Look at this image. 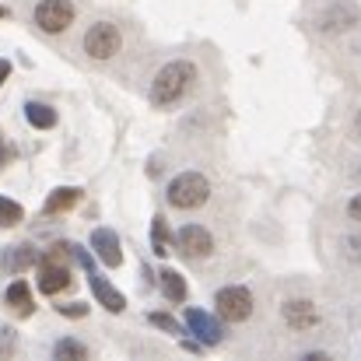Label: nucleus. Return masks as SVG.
I'll return each instance as SVG.
<instances>
[{
	"label": "nucleus",
	"mask_w": 361,
	"mask_h": 361,
	"mask_svg": "<svg viewBox=\"0 0 361 361\" xmlns=\"http://www.w3.org/2000/svg\"><path fill=\"white\" fill-rule=\"evenodd\" d=\"M14 351H18V334L14 330H0V358H7Z\"/></svg>",
	"instance_id": "obj_21"
},
{
	"label": "nucleus",
	"mask_w": 361,
	"mask_h": 361,
	"mask_svg": "<svg viewBox=\"0 0 361 361\" xmlns=\"http://www.w3.org/2000/svg\"><path fill=\"white\" fill-rule=\"evenodd\" d=\"M355 130H358V133H361V113H358V120H355Z\"/></svg>",
	"instance_id": "obj_26"
},
{
	"label": "nucleus",
	"mask_w": 361,
	"mask_h": 361,
	"mask_svg": "<svg viewBox=\"0 0 361 361\" xmlns=\"http://www.w3.org/2000/svg\"><path fill=\"white\" fill-rule=\"evenodd\" d=\"M21 221H25V207H21L18 200L0 197V225H4V228H14V225H21Z\"/></svg>",
	"instance_id": "obj_19"
},
{
	"label": "nucleus",
	"mask_w": 361,
	"mask_h": 361,
	"mask_svg": "<svg viewBox=\"0 0 361 361\" xmlns=\"http://www.w3.org/2000/svg\"><path fill=\"white\" fill-rule=\"evenodd\" d=\"M151 249H154V256H169L176 249V235H169V225L161 214H154V221H151Z\"/></svg>",
	"instance_id": "obj_16"
},
{
	"label": "nucleus",
	"mask_w": 361,
	"mask_h": 361,
	"mask_svg": "<svg viewBox=\"0 0 361 361\" xmlns=\"http://www.w3.org/2000/svg\"><path fill=\"white\" fill-rule=\"evenodd\" d=\"M211 200V183L200 172H183L169 183V204L179 211H197Z\"/></svg>",
	"instance_id": "obj_2"
},
{
	"label": "nucleus",
	"mask_w": 361,
	"mask_h": 361,
	"mask_svg": "<svg viewBox=\"0 0 361 361\" xmlns=\"http://www.w3.org/2000/svg\"><path fill=\"white\" fill-rule=\"evenodd\" d=\"M53 358L56 361H85L88 358V348H85L81 341H74V337H63V341L53 344Z\"/></svg>",
	"instance_id": "obj_18"
},
{
	"label": "nucleus",
	"mask_w": 361,
	"mask_h": 361,
	"mask_svg": "<svg viewBox=\"0 0 361 361\" xmlns=\"http://www.w3.org/2000/svg\"><path fill=\"white\" fill-rule=\"evenodd\" d=\"M7 161V147H4V137H0V165Z\"/></svg>",
	"instance_id": "obj_25"
},
{
	"label": "nucleus",
	"mask_w": 361,
	"mask_h": 361,
	"mask_svg": "<svg viewBox=\"0 0 361 361\" xmlns=\"http://www.w3.org/2000/svg\"><path fill=\"white\" fill-rule=\"evenodd\" d=\"M284 319H288V326L291 330H309V326H316L319 323V312H316V305L312 302H305V298H295V302H284Z\"/></svg>",
	"instance_id": "obj_10"
},
{
	"label": "nucleus",
	"mask_w": 361,
	"mask_h": 361,
	"mask_svg": "<svg viewBox=\"0 0 361 361\" xmlns=\"http://www.w3.org/2000/svg\"><path fill=\"white\" fill-rule=\"evenodd\" d=\"M7 78H11V63H7V60H0V85H4Z\"/></svg>",
	"instance_id": "obj_24"
},
{
	"label": "nucleus",
	"mask_w": 361,
	"mask_h": 361,
	"mask_svg": "<svg viewBox=\"0 0 361 361\" xmlns=\"http://www.w3.org/2000/svg\"><path fill=\"white\" fill-rule=\"evenodd\" d=\"M81 200V190L78 186H63V190H53L49 193V200H46V214H63V211H71L74 204Z\"/></svg>",
	"instance_id": "obj_15"
},
{
	"label": "nucleus",
	"mask_w": 361,
	"mask_h": 361,
	"mask_svg": "<svg viewBox=\"0 0 361 361\" xmlns=\"http://www.w3.org/2000/svg\"><path fill=\"white\" fill-rule=\"evenodd\" d=\"M4 302H7L11 309H18V316H28V312H32V291H28V281L18 277L14 284H7Z\"/></svg>",
	"instance_id": "obj_14"
},
{
	"label": "nucleus",
	"mask_w": 361,
	"mask_h": 361,
	"mask_svg": "<svg viewBox=\"0 0 361 361\" xmlns=\"http://www.w3.org/2000/svg\"><path fill=\"white\" fill-rule=\"evenodd\" d=\"M193 81H197V67L190 60H172V63H165L154 74V81H151V102L154 106H176L193 88Z\"/></svg>",
	"instance_id": "obj_1"
},
{
	"label": "nucleus",
	"mask_w": 361,
	"mask_h": 361,
	"mask_svg": "<svg viewBox=\"0 0 361 361\" xmlns=\"http://www.w3.org/2000/svg\"><path fill=\"white\" fill-rule=\"evenodd\" d=\"M35 25L46 35H60L74 25V4L71 0H42L35 7Z\"/></svg>",
	"instance_id": "obj_5"
},
{
	"label": "nucleus",
	"mask_w": 361,
	"mask_h": 361,
	"mask_svg": "<svg viewBox=\"0 0 361 361\" xmlns=\"http://www.w3.org/2000/svg\"><path fill=\"white\" fill-rule=\"evenodd\" d=\"M123 46V35L116 25H109V21H95L88 32H85V53L92 56V60H109V56H116Z\"/></svg>",
	"instance_id": "obj_3"
},
{
	"label": "nucleus",
	"mask_w": 361,
	"mask_h": 361,
	"mask_svg": "<svg viewBox=\"0 0 361 361\" xmlns=\"http://www.w3.org/2000/svg\"><path fill=\"white\" fill-rule=\"evenodd\" d=\"M25 120L32 123L35 130H53L56 126V109L46 102H28L25 106Z\"/></svg>",
	"instance_id": "obj_17"
},
{
	"label": "nucleus",
	"mask_w": 361,
	"mask_h": 361,
	"mask_svg": "<svg viewBox=\"0 0 361 361\" xmlns=\"http://www.w3.org/2000/svg\"><path fill=\"white\" fill-rule=\"evenodd\" d=\"M4 14H7V11H4V7H0V18H4Z\"/></svg>",
	"instance_id": "obj_27"
},
{
	"label": "nucleus",
	"mask_w": 361,
	"mask_h": 361,
	"mask_svg": "<svg viewBox=\"0 0 361 361\" xmlns=\"http://www.w3.org/2000/svg\"><path fill=\"white\" fill-rule=\"evenodd\" d=\"M214 305H218V316L228 319V323H245L252 316V295L242 288V284H228L214 295Z\"/></svg>",
	"instance_id": "obj_4"
},
{
	"label": "nucleus",
	"mask_w": 361,
	"mask_h": 361,
	"mask_svg": "<svg viewBox=\"0 0 361 361\" xmlns=\"http://www.w3.org/2000/svg\"><path fill=\"white\" fill-rule=\"evenodd\" d=\"M147 323H151V326H158V330H165V334H183V326H179L172 316H165V312H151V316H147Z\"/></svg>",
	"instance_id": "obj_20"
},
{
	"label": "nucleus",
	"mask_w": 361,
	"mask_h": 361,
	"mask_svg": "<svg viewBox=\"0 0 361 361\" xmlns=\"http://www.w3.org/2000/svg\"><path fill=\"white\" fill-rule=\"evenodd\" d=\"M176 249L186 259H207L214 252V235L204 225H186V228L176 232Z\"/></svg>",
	"instance_id": "obj_7"
},
{
	"label": "nucleus",
	"mask_w": 361,
	"mask_h": 361,
	"mask_svg": "<svg viewBox=\"0 0 361 361\" xmlns=\"http://www.w3.org/2000/svg\"><path fill=\"white\" fill-rule=\"evenodd\" d=\"M35 263H39V252H35V245H28V242L11 245V249L4 252V274H21V270H28V267H35Z\"/></svg>",
	"instance_id": "obj_12"
},
{
	"label": "nucleus",
	"mask_w": 361,
	"mask_h": 361,
	"mask_svg": "<svg viewBox=\"0 0 361 361\" xmlns=\"http://www.w3.org/2000/svg\"><path fill=\"white\" fill-rule=\"evenodd\" d=\"M186 330L204 344V348H214V344H221V323L211 316V312H204V309H190L186 312Z\"/></svg>",
	"instance_id": "obj_8"
},
{
	"label": "nucleus",
	"mask_w": 361,
	"mask_h": 361,
	"mask_svg": "<svg viewBox=\"0 0 361 361\" xmlns=\"http://www.w3.org/2000/svg\"><path fill=\"white\" fill-rule=\"evenodd\" d=\"M67 288H71V270H67L63 256H56V252L39 256V291L42 295H60Z\"/></svg>",
	"instance_id": "obj_6"
},
{
	"label": "nucleus",
	"mask_w": 361,
	"mask_h": 361,
	"mask_svg": "<svg viewBox=\"0 0 361 361\" xmlns=\"http://www.w3.org/2000/svg\"><path fill=\"white\" fill-rule=\"evenodd\" d=\"M88 284H92V295H95V302L106 309V312H123L126 309V298H123L120 291L102 277V274H88Z\"/></svg>",
	"instance_id": "obj_11"
},
{
	"label": "nucleus",
	"mask_w": 361,
	"mask_h": 361,
	"mask_svg": "<svg viewBox=\"0 0 361 361\" xmlns=\"http://www.w3.org/2000/svg\"><path fill=\"white\" fill-rule=\"evenodd\" d=\"M56 312L71 316V319H81V316H88V305L85 302H67V305H56Z\"/></svg>",
	"instance_id": "obj_22"
},
{
	"label": "nucleus",
	"mask_w": 361,
	"mask_h": 361,
	"mask_svg": "<svg viewBox=\"0 0 361 361\" xmlns=\"http://www.w3.org/2000/svg\"><path fill=\"white\" fill-rule=\"evenodd\" d=\"M92 252L99 256V263H106L109 270H116L123 263L120 235H116L113 228H95V232H92Z\"/></svg>",
	"instance_id": "obj_9"
},
{
	"label": "nucleus",
	"mask_w": 361,
	"mask_h": 361,
	"mask_svg": "<svg viewBox=\"0 0 361 361\" xmlns=\"http://www.w3.org/2000/svg\"><path fill=\"white\" fill-rule=\"evenodd\" d=\"M348 214H351L355 221H361V193H358V197H351V204H348Z\"/></svg>",
	"instance_id": "obj_23"
},
{
	"label": "nucleus",
	"mask_w": 361,
	"mask_h": 361,
	"mask_svg": "<svg viewBox=\"0 0 361 361\" xmlns=\"http://www.w3.org/2000/svg\"><path fill=\"white\" fill-rule=\"evenodd\" d=\"M158 288H161V295H165L172 305H183V302H186V281H183V274L161 270V274H158Z\"/></svg>",
	"instance_id": "obj_13"
}]
</instances>
